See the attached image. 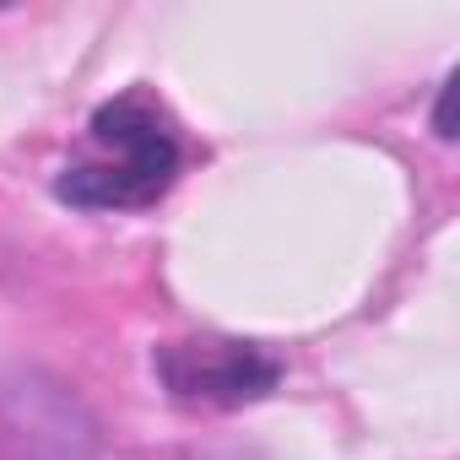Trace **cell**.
Returning <instances> with one entry per match:
<instances>
[{
	"label": "cell",
	"mask_w": 460,
	"mask_h": 460,
	"mask_svg": "<svg viewBox=\"0 0 460 460\" xmlns=\"http://www.w3.org/2000/svg\"><path fill=\"white\" fill-rule=\"evenodd\" d=\"M184 168V141L168 109L130 87L114 103H103L87 125L82 157L60 173V200L82 211H141L173 190Z\"/></svg>",
	"instance_id": "cell-1"
},
{
	"label": "cell",
	"mask_w": 460,
	"mask_h": 460,
	"mask_svg": "<svg viewBox=\"0 0 460 460\" xmlns=\"http://www.w3.org/2000/svg\"><path fill=\"white\" fill-rule=\"evenodd\" d=\"M0 428H33L12 438L17 460H93V422L60 385H12L0 395Z\"/></svg>",
	"instance_id": "cell-3"
},
{
	"label": "cell",
	"mask_w": 460,
	"mask_h": 460,
	"mask_svg": "<svg viewBox=\"0 0 460 460\" xmlns=\"http://www.w3.org/2000/svg\"><path fill=\"white\" fill-rule=\"evenodd\" d=\"M157 374L173 401L184 406H244L261 401L277 379L282 363L266 358L255 341H168L157 352Z\"/></svg>",
	"instance_id": "cell-2"
}]
</instances>
